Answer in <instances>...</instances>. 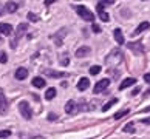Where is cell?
I'll return each instance as SVG.
<instances>
[{
  "label": "cell",
  "mask_w": 150,
  "mask_h": 139,
  "mask_svg": "<svg viewBox=\"0 0 150 139\" xmlns=\"http://www.w3.org/2000/svg\"><path fill=\"white\" fill-rule=\"evenodd\" d=\"M105 62H107L110 66H115V65H118L122 62V53H121V49L118 48H115L112 53H110L107 57H105Z\"/></svg>",
  "instance_id": "6da1fadb"
},
{
  "label": "cell",
  "mask_w": 150,
  "mask_h": 139,
  "mask_svg": "<svg viewBox=\"0 0 150 139\" xmlns=\"http://www.w3.org/2000/svg\"><path fill=\"white\" fill-rule=\"evenodd\" d=\"M76 13L79 14V17H82L84 20H88V22H93L94 20V14L88 8L82 6V5H77V6H76Z\"/></svg>",
  "instance_id": "7a4b0ae2"
},
{
  "label": "cell",
  "mask_w": 150,
  "mask_h": 139,
  "mask_svg": "<svg viewBox=\"0 0 150 139\" xmlns=\"http://www.w3.org/2000/svg\"><path fill=\"white\" fill-rule=\"evenodd\" d=\"M26 30H28V25H26V23H20V25L17 26V30H16V37H14V40L11 42V48H16V47H17L19 39L25 34Z\"/></svg>",
  "instance_id": "3957f363"
},
{
  "label": "cell",
  "mask_w": 150,
  "mask_h": 139,
  "mask_svg": "<svg viewBox=\"0 0 150 139\" xmlns=\"http://www.w3.org/2000/svg\"><path fill=\"white\" fill-rule=\"evenodd\" d=\"M19 110H20L22 116H23L26 121H30V119L33 118V110H31V107H30V104H28V102L22 101V102L19 104Z\"/></svg>",
  "instance_id": "277c9868"
},
{
  "label": "cell",
  "mask_w": 150,
  "mask_h": 139,
  "mask_svg": "<svg viewBox=\"0 0 150 139\" xmlns=\"http://www.w3.org/2000/svg\"><path fill=\"white\" fill-rule=\"evenodd\" d=\"M127 48L132 49V51L136 53V54H142V53H144L142 42H130V43H127Z\"/></svg>",
  "instance_id": "5b68a950"
},
{
  "label": "cell",
  "mask_w": 150,
  "mask_h": 139,
  "mask_svg": "<svg viewBox=\"0 0 150 139\" xmlns=\"http://www.w3.org/2000/svg\"><path fill=\"white\" fill-rule=\"evenodd\" d=\"M43 74L51 77V79H59V77H65L67 76V73H64V71H54V70H50V68L43 70Z\"/></svg>",
  "instance_id": "8992f818"
},
{
  "label": "cell",
  "mask_w": 150,
  "mask_h": 139,
  "mask_svg": "<svg viewBox=\"0 0 150 139\" xmlns=\"http://www.w3.org/2000/svg\"><path fill=\"white\" fill-rule=\"evenodd\" d=\"M8 101L3 94V90H0V114H6L8 113Z\"/></svg>",
  "instance_id": "52a82bcc"
},
{
  "label": "cell",
  "mask_w": 150,
  "mask_h": 139,
  "mask_svg": "<svg viewBox=\"0 0 150 139\" xmlns=\"http://www.w3.org/2000/svg\"><path fill=\"white\" fill-rule=\"evenodd\" d=\"M104 6H105V5L99 2V3L96 5V11H98V14H99V17H101V20H102V22H108V20H110V16H108L107 13H105Z\"/></svg>",
  "instance_id": "ba28073f"
},
{
  "label": "cell",
  "mask_w": 150,
  "mask_h": 139,
  "mask_svg": "<svg viewBox=\"0 0 150 139\" xmlns=\"http://www.w3.org/2000/svg\"><path fill=\"white\" fill-rule=\"evenodd\" d=\"M108 85H110V79H101L94 85V93H102L105 88H108Z\"/></svg>",
  "instance_id": "9c48e42d"
},
{
  "label": "cell",
  "mask_w": 150,
  "mask_h": 139,
  "mask_svg": "<svg viewBox=\"0 0 150 139\" xmlns=\"http://www.w3.org/2000/svg\"><path fill=\"white\" fill-rule=\"evenodd\" d=\"M77 104L74 102V101H68L65 104V113L67 114H74V113H77Z\"/></svg>",
  "instance_id": "30bf717a"
},
{
  "label": "cell",
  "mask_w": 150,
  "mask_h": 139,
  "mask_svg": "<svg viewBox=\"0 0 150 139\" xmlns=\"http://www.w3.org/2000/svg\"><path fill=\"white\" fill-rule=\"evenodd\" d=\"M26 76H28V70L23 68V66H20V68L16 70V74H14V77H16L17 80H23V79H26Z\"/></svg>",
  "instance_id": "8fae6325"
},
{
  "label": "cell",
  "mask_w": 150,
  "mask_h": 139,
  "mask_svg": "<svg viewBox=\"0 0 150 139\" xmlns=\"http://www.w3.org/2000/svg\"><path fill=\"white\" fill-rule=\"evenodd\" d=\"M65 34H67V28H62V30H60V34L57 32V34L51 36V39L54 40V43H56V45H62V39H64Z\"/></svg>",
  "instance_id": "7c38bea8"
},
{
  "label": "cell",
  "mask_w": 150,
  "mask_h": 139,
  "mask_svg": "<svg viewBox=\"0 0 150 139\" xmlns=\"http://www.w3.org/2000/svg\"><path fill=\"white\" fill-rule=\"evenodd\" d=\"M113 36H115V40L119 43V45H124L125 39H124V34H122V31L119 30V28H116V30L113 31Z\"/></svg>",
  "instance_id": "4fadbf2b"
},
{
  "label": "cell",
  "mask_w": 150,
  "mask_h": 139,
  "mask_svg": "<svg viewBox=\"0 0 150 139\" xmlns=\"http://www.w3.org/2000/svg\"><path fill=\"white\" fill-rule=\"evenodd\" d=\"M0 32H2L3 36L13 34V26H11L9 23H0Z\"/></svg>",
  "instance_id": "5bb4252c"
},
{
  "label": "cell",
  "mask_w": 150,
  "mask_h": 139,
  "mask_svg": "<svg viewBox=\"0 0 150 139\" xmlns=\"http://www.w3.org/2000/svg\"><path fill=\"white\" fill-rule=\"evenodd\" d=\"M135 82H136V79H133V77H127V79H124V80L121 82V85H119V90H125V88L132 87Z\"/></svg>",
  "instance_id": "9a60e30c"
},
{
  "label": "cell",
  "mask_w": 150,
  "mask_h": 139,
  "mask_svg": "<svg viewBox=\"0 0 150 139\" xmlns=\"http://www.w3.org/2000/svg\"><path fill=\"white\" fill-rule=\"evenodd\" d=\"M90 87V80L87 79V77H82V79L77 82V90L79 91H84V90H87V88Z\"/></svg>",
  "instance_id": "2e32d148"
},
{
  "label": "cell",
  "mask_w": 150,
  "mask_h": 139,
  "mask_svg": "<svg viewBox=\"0 0 150 139\" xmlns=\"http://www.w3.org/2000/svg\"><path fill=\"white\" fill-rule=\"evenodd\" d=\"M149 28H150V23H149V22H142V23H139V25H138V28L135 30V32H133V36H138V34H141L142 31L149 30Z\"/></svg>",
  "instance_id": "e0dca14e"
},
{
  "label": "cell",
  "mask_w": 150,
  "mask_h": 139,
  "mask_svg": "<svg viewBox=\"0 0 150 139\" xmlns=\"http://www.w3.org/2000/svg\"><path fill=\"white\" fill-rule=\"evenodd\" d=\"M90 53H91L90 47H81V48L76 51V56H77V57H85V56H88Z\"/></svg>",
  "instance_id": "ac0fdd59"
},
{
  "label": "cell",
  "mask_w": 150,
  "mask_h": 139,
  "mask_svg": "<svg viewBox=\"0 0 150 139\" xmlns=\"http://www.w3.org/2000/svg\"><path fill=\"white\" fill-rule=\"evenodd\" d=\"M5 9H6V13H16V11L19 9V5L16 2H8L6 6H5Z\"/></svg>",
  "instance_id": "d6986e66"
},
{
  "label": "cell",
  "mask_w": 150,
  "mask_h": 139,
  "mask_svg": "<svg viewBox=\"0 0 150 139\" xmlns=\"http://www.w3.org/2000/svg\"><path fill=\"white\" fill-rule=\"evenodd\" d=\"M33 87L43 88L45 87V79H42V77H34V79H33Z\"/></svg>",
  "instance_id": "ffe728a7"
},
{
  "label": "cell",
  "mask_w": 150,
  "mask_h": 139,
  "mask_svg": "<svg viewBox=\"0 0 150 139\" xmlns=\"http://www.w3.org/2000/svg\"><path fill=\"white\" fill-rule=\"evenodd\" d=\"M54 97H56V88H48L45 91V99L47 101H51Z\"/></svg>",
  "instance_id": "44dd1931"
},
{
  "label": "cell",
  "mask_w": 150,
  "mask_h": 139,
  "mask_svg": "<svg viewBox=\"0 0 150 139\" xmlns=\"http://www.w3.org/2000/svg\"><path fill=\"white\" fill-rule=\"evenodd\" d=\"M101 71H102V68H101L99 65H93L91 68H90V74H91V76H96V74L101 73Z\"/></svg>",
  "instance_id": "7402d4cb"
},
{
  "label": "cell",
  "mask_w": 150,
  "mask_h": 139,
  "mask_svg": "<svg viewBox=\"0 0 150 139\" xmlns=\"http://www.w3.org/2000/svg\"><path fill=\"white\" fill-rule=\"evenodd\" d=\"M129 113H130V111L127 110V108H125V110H122V111H118V113L115 114V119H116V121H119V119H122L125 114H129Z\"/></svg>",
  "instance_id": "603a6c76"
},
{
  "label": "cell",
  "mask_w": 150,
  "mask_h": 139,
  "mask_svg": "<svg viewBox=\"0 0 150 139\" xmlns=\"http://www.w3.org/2000/svg\"><path fill=\"white\" fill-rule=\"evenodd\" d=\"M116 102H118V99H112V101H110V102H107V104H105L104 107H102V111H107V110H110V108H112V107H113V105H115Z\"/></svg>",
  "instance_id": "cb8c5ba5"
},
{
  "label": "cell",
  "mask_w": 150,
  "mask_h": 139,
  "mask_svg": "<svg viewBox=\"0 0 150 139\" xmlns=\"http://www.w3.org/2000/svg\"><path fill=\"white\" fill-rule=\"evenodd\" d=\"M124 131L125 133H135V124H133V122H129V124L124 127Z\"/></svg>",
  "instance_id": "d4e9b609"
},
{
  "label": "cell",
  "mask_w": 150,
  "mask_h": 139,
  "mask_svg": "<svg viewBox=\"0 0 150 139\" xmlns=\"http://www.w3.org/2000/svg\"><path fill=\"white\" fill-rule=\"evenodd\" d=\"M6 60H8V56L5 51H0V64H6Z\"/></svg>",
  "instance_id": "484cf974"
},
{
  "label": "cell",
  "mask_w": 150,
  "mask_h": 139,
  "mask_svg": "<svg viewBox=\"0 0 150 139\" xmlns=\"http://www.w3.org/2000/svg\"><path fill=\"white\" fill-rule=\"evenodd\" d=\"M11 136V130H0V138H8Z\"/></svg>",
  "instance_id": "4316f807"
},
{
  "label": "cell",
  "mask_w": 150,
  "mask_h": 139,
  "mask_svg": "<svg viewBox=\"0 0 150 139\" xmlns=\"http://www.w3.org/2000/svg\"><path fill=\"white\" fill-rule=\"evenodd\" d=\"M28 19H30L31 22H37V20H39V17H37L34 13H28Z\"/></svg>",
  "instance_id": "83f0119b"
},
{
  "label": "cell",
  "mask_w": 150,
  "mask_h": 139,
  "mask_svg": "<svg viewBox=\"0 0 150 139\" xmlns=\"http://www.w3.org/2000/svg\"><path fill=\"white\" fill-rule=\"evenodd\" d=\"M91 30H93V32H96V34H99V32L102 31V30H101V26L96 25V23H93V28H91Z\"/></svg>",
  "instance_id": "f1b7e54d"
},
{
  "label": "cell",
  "mask_w": 150,
  "mask_h": 139,
  "mask_svg": "<svg viewBox=\"0 0 150 139\" xmlns=\"http://www.w3.org/2000/svg\"><path fill=\"white\" fill-rule=\"evenodd\" d=\"M101 3H104V5H112V3H115V0H101Z\"/></svg>",
  "instance_id": "f546056e"
},
{
  "label": "cell",
  "mask_w": 150,
  "mask_h": 139,
  "mask_svg": "<svg viewBox=\"0 0 150 139\" xmlns=\"http://www.w3.org/2000/svg\"><path fill=\"white\" fill-rule=\"evenodd\" d=\"M48 119H50V121H56V119H57V116L54 114V113H51V114H48Z\"/></svg>",
  "instance_id": "4dcf8cb0"
},
{
  "label": "cell",
  "mask_w": 150,
  "mask_h": 139,
  "mask_svg": "<svg viewBox=\"0 0 150 139\" xmlns=\"http://www.w3.org/2000/svg\"><path fill=\"white\" fill-rule=\"evenodd\" d=\"M144 80H146L147 83H150V73H147V74H144Z\"/></svg>",
  "instance_id": "1f68e13d"
},
{
  "label": "cell",
  "mask_w": 150,
  "mask_h": 139,
  "mask_svg": "<svg viewBox=\"0 0 150 139\" xmlns=\"http://www.w3.org/2000/svg\"><path fill=\"white\" fill-rule=\"evenodd\" d=\"M54 2H57V0H45V5L48 6V5H51V3H54Z\"/></svg>",
  "instance_id": "d6a6232c"
},
{
  "label": "cell",
  "mask_w": 150,
  "mask_h": 139,
  "mask_svg": "<svg viewBox=\"0 0 150 139\" xmlns=\"http://www.w3.org/2000/svg\"><path fill=\"white\" fill-rule=\"evenodd\" d=\"M141 122H142V124H149V125H150V118H147V119H142Z\"/></svg>",
  "instance_id": "836d02e7"
},
{
  "label": "cell",
  "mask_w": 150,
  "mask_h": 139,
  "mask_svg": "<svg viewBox=\"0 0 150 139\" xmlns=\"http://www.w3.org/2000/svg\"><path fill=\"white\" fill-rule=\"evenodd\" d=\"M139 91H141V90H139V88H138V87H136V88H135V90H133V91H132V94H138V93H139Z\"/></svg>",
  "instance_id": "e575fe53"
},
{
  "label": "cell",
  "mask_w": 150,
  "mask_h": 139,
  "mask_svg": "<svg viewBox=\"0 0 150 139\" xmlns=\"http://www.w3.org/2000/svg\"><path fill=\"white\" fill-rule=\"evenodd\" d=\"M149 94H150V90H147V93H144V97H146V96H149Z\"/></svg>",
  "instance_id": "d590c367"
},
{
  "label": "cell",
  "mask_w": 150,
  "mask_h": 139,
  "mask_svg": "<svg viewBox=\"0 0 150 139\" xmlns=\"http://www.w3.org/2000/svg\"><path fill=\"white\" fill-rule=\"evenodd\" d=\"M3 14V8H2V5H0V16Z\"/></svg>",
  "instance_id": "8d00e7d4"
},
{
  "label": "cell",
  "mask_w": 150,
  "mask_h": 139,
  "mask_svg": "<svg viewBox=\"0 0 150 139\" xmlns=\"http://www.w3.org/2000/svg\"><path fill=\"white\" fill-rule=\"evenodd\" d=\"M142 111H150V107H147L146 110H142Z\"/></svg>",
  "instance_id": "74e56055"
},
{
  "label": "cell",
  "mask_w": 150,
  "mask_h": 139,
  "mask_svg": "<svg viewBox=\"0 0 150 139\" xmlns=\"http://www.w3.org/2000/svg\"><path fill=\"white\" fill-rule=\"evenodd\" d=\"M2 42H3V40H2V39H0V43H2Z\"/></svg>",
  "instance_id": "f35d334b"
}]
</instances>
